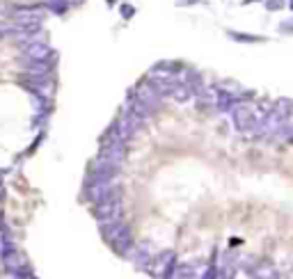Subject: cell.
I'll return each instance as SVG.
<instances>
[{
  "label": "cell",
  "instance_id": "2",
  "mask_svg": "<svg viewBox=\"0 0 293 279\" xmlns=\"http://www.w3.org/2000/svg\"><path fill=\"white\" fill-rule=\"evenodd\" d=\"M122 197L117 199H106V202H98L94 206V218H96L98 226H106V224H112V222L122 220Z\"/></svg>",
  "mask_w": 293,
  "mask_h": 279
},
{
  "label": "cell",
  "instance_id": "3",
  "mask_svg": "<svg viewBox=\"0 0 293 279\" xmlns=\"http://www.w3.org/2000/svg\"><path fill=\"white\" fill-rule=\"evenodd\" d=\"M232 119H234V126L238 133H256V110L250 106H238L232 110Z\"/></svg>",
  "mask_w": 293,
  "mask_h": 279
},
{
  "label": "cell",
  "instance_id": "4",
  "mask_svg": "<svg viewBox=\"0 0 293 279\" xmlns=\"http://www.w3.org/2000/svg\"><path fill=\"white\" fill-rule=\"evenodd\" d=\"M174 268H176V254L172 250H165V252H158L154 256L152 266H149V274L152 277H158V279H165V277H172Z\"/></svg>",
  "mask_w": 293,
  "mask_h": 279
},
{
  "label": "cell",
  "instance_id": "16",
  "mask_svg": "<svg viewBox=\"0 0 293 279\" xmlns=\"http://www.w3.org/2000/svg\"><path fill=\"white\" fill-rule=\"evenodd\" d=\"M69 0H46V10L53 12V14H58V16H62V14H66V10H69Z\"/></svg>",
  "mask_w": 293,
  "mask_h": 279
},
{
  "label": "cell",
  "instance_id": "9",
  "mask_svg": "<svg viewBox=\"0 0 293 279\" xmlns=\"http://www.w3.org/2000/svg\"><path fill=\"white\" fill-rule=\"evenodd\" d=\"M98 158H106L114 165H122L126 158V142H101Z\"/></svg>",
  "mask_w": 293,
  "mask_h": 279
},
{
  "label": "cell",
  "instance_id": "6",
  "mask_svg": "<svg viewBox=\"0 0 293 279\" xmlns=\"http://www.w3.org/2000/svg\"><path fill=\"white\" fill-rule=\"evenodd\" d=\"M55 50H50V46L46 42L30 44L26 48H21V62H39V60H48L53 58Z\"/></svg>",
  "mask_w": 293,
  "mask_h": 279
},
{
  "label": "cell",
  "instance_id": "5",
  "mask_svg": "<svg viewBox=\"0 0 293 279\" xmlns=\"http://www.w3.org/2000/svg\"><path fill=\"white\" fill-rule=\"evenodd\" d=\"M2 263L12 274H21V277H30V266H28L26 256L18 250H10L2 254Z\"/></svg>",
  "mask_w": 293,
  "mask_h": 279
},
{
  "label": "cell",
  "instance_id": "13",
  "mask_svg": "<svg viewBox=\"0 0 293 279\" xmlns=\"http://www.w3.org/2000/svg\"><path fill=\"white\" fill-rule=\"evenodd\" d=\"M190 96H192V92H190V87L186 85V82H176V85L172 87V92H170V98H174L176 103L190 101Z\"/></svg>",
  "mask_w": 293,
  "mask_h": 279
},
{
  "label": "cell",
  "instance_id": "14",
  "mask_svg": "<svg viewBox=\"0 0 293 279\" xmlns=\"http://www.w3.org/2000/svg\"><path fill=\"white\" fill-rule=\"evenodd\" d=\"M277 114L282 119H291V112H293V101L291 98H277L275 101V108H272Z\"/></svg>",
  "mask_w": 293,
  "mask_h": 279
},
{
  "label": "cell",
  "instance_id": "1",
  "mask_svg": "<svg viewBox=\"0 0 293 279\" xmlns=\"http://www.w3.org/2000/svg\"><path fill=\"white\" fill-rule=\"evenodd\" d=\"M85 194L90 202L98 204V202H106V199H117L122 197V190L117 188L114 178H87L85 186Z\"/></svg>",
  "mask_w": 293,
  "mask_h": 279
},
{
  "label": "cell",
  "instance_id": "20",
  "mask_svg": "<svg viewBox=\"0 0 293 279\" xmlns=\"http://www.w3.org/2000/svg\"><path fill=\"white\" fill-rule=\"evenodd\" d=\"M133 14H136V10H133L130 5H122V16H124V18H130Z\"/></svg>",
  "mask_w": 293,
  "mask_h": 279
},
{
  "label": "cell",
  "instance_id": "10",
  "mask_svg": "<svg viewBox=\"0 0 293 279\" xmlns=\"http://www.w3.org/2000/svg\"><path fill=\"white\" fill-rule=\"evenodd\" d=\"M26 87L30 90V94L32 96H42V98H53V92H55V85L53 80H50V76L48 78H28Z\"/></svg>",
  "mask_w": 293,
  "mask_h": 279
},
{
  "label": "cell",
  "instance_id": "15",
  "mask_svg": "<svg viewBox=\"0 0 293 279\" xmlns=\"http://www.w3.org/2000/svg\"><path fill=\"white\" fill-rule=\"evenodd\" d=\"M227 34L234 39V42H240V44H259V42H264V37H259V34H245V32H236V30H229Z\"/></svg>",
  "mask_w": 293,
  "mask_h": 279
},
{
  "label": "cell",
  "instance_id": "11",
  "mask_svg": "<svg viewBox=\"0 0 293 279\" xmlns=\"http://www.w3.org/2000/svg\"><path fill=\"white\" fill-rule=\"evenodd\" d=\"M126 110H128V112L133 114V117H136L140 124L149 122V117H152V112H154L152 108L146 106V103H142L136 94H130V96H128V108H126Z\"/></svg>",
  "mask_w": 293,
  "mask_h": 279
},
{
  "label": "cell",
  "instance_id": "21",
  "mask_svg": "<svg viewBox=\"0 0 293 279\" xmlns=\"http://www.w3.org/2000/svg\"><path fill=\"white\" fill-rule=\"evenodd\" d=\"M202 2H204V0H176V5H202Z\"/></svg>",
  "mask_w": 293,
  "mask_h": 279
},
{
  "label": "cell",
  "instance_id": "17",
  "mask_svg": "<svg viewBox=\"0 0 293 279\" xmlns=\"http://www.w3.org/2000/svg\"><path fill=\"white\" fill-rule=\"evenodd\" d=\"M254 274H256V279H270V277H277L275 268H272L270 263H261L259 268L254 270Z\"/></svg>",
  "mask_w": 293,
  "mask_h": 279
},
{
  "label": "cell",
  "instance_id": "19",
  "mask_svg": "<svg viewBox=\"0 0 293 279\" xmlns=\"http://www.w3.org/2000/svg\"><path fill=\"white\" fill-rule=\"evenodd\" d=\"M206 279H229V277H227V272H220V270H208Z\"/></svg>",
  "mask_w": 293,
  "mask_h": 279
},
{
  "label": "cell",
  "instance_id": "23",
  "mask_svg": "<svg viewBox=\"0 0 293 279\" xmlns=\"http://www.w3.org/2000/svg\"><path fill=\"white\" fill-rule=\"evenodd\" d=\"M69 2H71V5H80L82 0H69Z\"/></svg>",
  "mask_w": 293,
  "mask_h": 279
},
{
  "label": "cell",
  "instance_id": "7",
  "mask_svg": "<svg viewBox=\"0 0 293 279\" xmlns=\"http://www.w3.org/2000/svg\"><path fill=\"white\" fill-rule=\"evenodd\" d=\"M156 247H154L152 240H142L138 242V247H133V263H136L138 268H149L154 261V256H156Z\"/></svg>",
  "mask_w": 293,
  "mask_h": 279
},
{
  "label": "cell",
  "instance_id": "24",
  "mask_svg": "<svg viewBox=\"0 0 293 279\" xmlns=\"http://www.w3.org/2000/svg\"><path fill=\"white\" fill-rule=\"evenodd\" d=\"M288 7H291V10H293V0H288Z\"/></svg>",
  "mask_w": 293,
  "mask_h": 279
},
{
  "label": "cell",
  "instance_id": "18",
  "mask_svg": "<svg viewBox=\"0 0 293 279\" xmlns=\"http://www.w3.org/2000/svg\"><path fill=\"white\" fill-rule=\"evenodd\" d=\"M266 7H268L270 12L282 10V7H284V0H268V2H266Z\"/></svg>",
  "mask_w": 293,
  "mask_h": 279
},
{
  "label": "cell",
  "instance_id": "12",
  "mask_svg": "<svg viewBox=\"0 0 293 279\" xmlns=\"http://www.w3.org/2000/svg\"><path fill=\"white\" fill-rule=\"evenodd\" d=\"M110 247H112L117 254H122V256H128V254L133 252V236H130V229L126 231V234H122L120 238H114V240L110 242Z\"/></svg>",
  "mask_w": 293,
  "mask_h": 279
},
{
  "label": "cell",
  "instance_id": "22",
  "mask_svg": "<svg viewBox=\"0 0 293 279\" xmlns=\"http://www.w3.org/2000/svg\"><path fill=\"white\" fill-rule=\"evenodd\" d=\"M280 30H282V32H293V23H282Z\"/></svg>",
  "mask_w": 293,
  "mask_h": 279
},
{
  "label": "cell",
  "instance_id": "8",
  "mask_svg": "<svg viewBox=\"0 0 293 279\" xmlns=\"http://www.w3.org/2000/svg\"><path fill=\"white\" fill-rule=\"evenodd\" d=\"M133 94H136V96L140 98L142 103H146V106L152 108V110H156V108L160 106V98H163V96H160V92H158L156 87L152 85V82L146 80V78L136 87V92H133Z\"/></svg>",
  "mask_w": 293,
  "mask_h": 279
}]
</instances>
